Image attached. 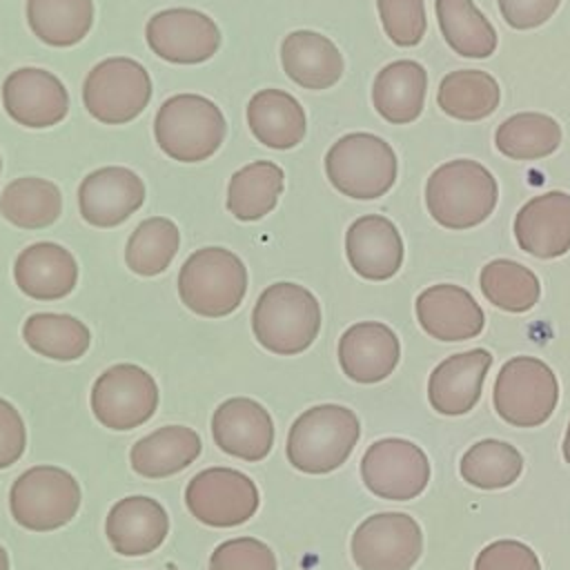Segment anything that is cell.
Instances as JSON below:
<instances>
[{"label": "cell", "mask_w": 570, "mask_h": 570, "mask_svg": "<svg viewBox=\"0 0 570 570\" xmlns=\"http://www.w3.org/2000/svg\"><path fill=\"white\" fill-rule=\"evenodd\" d=\"M499 187L488 167L472 158L439 165L425 183L430 216L448 229H470L497 207Z\"/></svg>", "instance_id": "cell-1"}, {"label": "cell", "mask_w": 570, "mask_h": 570, "mask_svg": "<svg viewBox=\"0 0 570 570\" xmlns=\"http://www.w3.org/2000/svg\"><path fill=\"white\" fill-rule=\"evenodd\" d=\"M252 332L272 354H301L321 332L318 298L298 283H274L258 294L252 309Z\"/></svg>", "instance_id": "cell-2"}, {"label": "cell", "mask_w": 570, "mask_h": 570, "mask_svg": "<svg viewBox=\"0 0 570 570\" xmlns=\"http://www.w3.org/2000/svg\"><path fill=\"white\" fill-rule=\"evenodd\" d=\"M361 436L358 416L336 403L305 410L287 432V461L305 474H327L341 468Z\"/></svg>", "instance_id": "cell-3"}, {"label": "cell", "mask_w": 570, "mask_h": 570, "mask_svg": "<svg viewBox=\"0 0 570 570\" xmlns=\"http://www.w3.org/2000/svg\"><path fill=\"white\" fill-rule=\"evenodd\" d=\"M227 122L216 102L198 94L167 98L154 120L158 147L174 160L200 163L218 151Z\"/></svg>", "instance_id": "cell-4"}, {"label": "cell", "mask_w": 570, "mask_h": 570, "mask_svg": "<svg viewBox=\"0 0 570 570\" xmlns=\"http://www.w3.org/2000/svg\"><path fill=\"white\" fill-rule=\"evenodd\" d=\"M245 263L225 247H200L187 256L178 272V296L198 316L220 318L245 298Z\"/></svg>", "instance_id": "cell-5"}, {"label": "cell", "mask_w": 570, "mask_h": 570, "mask_svg": "<svg viewBox=\"0 0 570 570\" xmlns=\"http://www.w3.org/2000/svg\"><path fill=\"white\" fill-rule=\"evenodd\" d=\"M325 174L341 194L374 200L387 194L396 180V154L387 140L374 134H345L325 154Z\"/></svg>", "instance_id": "cell-6"}, {"label": "cell", "mask_w": 570, "mask_h": 570, "mask_svg": "<svg viewBox=\"0 0 570 570\" xmlns=\"http://www.w3.org/2000/svg\"><path fill=\"white\" fill-rule=\"evenodd\" d=\"M80 501V483L58 465H33L9 490L13 521L31 532H51L67 525L78 514Z\"/></svg>", "instance_id": "cell-7"}, {"label": "cell", "mask_w": 570, "mask_h": 570, "mask_svg": "<svg viewBox=\"0 0 570 570\" xmlns=\"http://www.w3.org/2000/svg\"><path fill=\"white\" fill-rule=\"evenodd\" d=\"M497 414L517 428L546 423L559 401V383L548 363L534 356H514L497 374L492 392Z\"/></svg>", "instance_id": "cell-8"}, {"label": "cell", "mask_w": 570, "mask_h": 570, "mask_svg": "<svg viewBox=\"0 0 570 570\" xmlns=\"http://www.w3.org/2000/svg\"><path fill=\"white\" fill-rule=\"evenodd\" d=\"M151 100L147 69L127 56L98 62L82 82V105L105 125H122L145 111Z\"/></svg>", "instance_id": "cell-9"}, {"label": "cell", "mask_w": 570, "mask_h": 570, "mask_svg": "<svg viewBox=\"0 0 570 570\" xmlns=\"http://www.w3.org/2000/svg\"><path fill=\"white\" fill-rule=\"evenodd\" d=\"M158 407L154 376L134 363L107 367L91 387V412L109 430L127 432L147 423Z\"/></svg>", "instance_id": "cell-10"}, {"label": "cell", "mask_w": 570, "mask_h": 570, "mask_svg": "<svg viewBox=\"0 0 570 570\" xmlns=\"http://www.w3.org/2000/svg\"><path fill=\"white\" fill-rule=\"evenodd\" d=\"M185 505L205 525L234 528L256 514L261 494L256 483L240 470L207 468L189 479Z\"/></svg>", "instance_id": "cell-11"}, {"label": "cell", "mask_w": 570, "mask_h": 570, "mask_svg": "<svg viewBox=\"0 0 570 570\" xmlns=\"http://www.w3.org/2000/svg\"><path fill=\"white\" fill-rule=\"evenodd\" d=\"M350 550L361 570H410L423 552V532L405 512H376L356 525Z\"/></svg>", "instance_id": "cell-12"}, {"label": "cell", "mask_w": 570, "mask_h": 570, "mask_svg": "<svg viewBox=\"0 0 570 570\" xmlns=\"http://www.w3.org/2000/svg\"><path fill=\"white\" fill-rule=\"evenodd\" d=\"M361 479L365 488L381 499L410 501L428 488L430 461L425 452L407 439H381L365 450Z\"/></svg>", "instance_id": "cell-13"}, {"label": "cell", "mask_w": 570, "mask_h": 570, "mask_svg": "<svg viewBox=\"0 0 570 570\" xmlns=\"http://www.w3.org/2000/svg\"><path fill=\"white\" fill-rule=\"evenodd\" d=\"M149 49L174 65H198L209 60L220 47V29L196 9H165L149 18L145 27Z\"/></svg>", "instance_id": "cell-14"}, {"label": "cell", "mask_w": 570, "mask_h": 570, "mask_svg": "<svg viewBox=\"0 0 570 570\" xmlns=\"http://www.w3.org/2000/svg\"><path fill=\"white\" fill-rule=\"evenodd\" d=\"M2 105L11 120L31 129L58 125L69 111V94L58 76L40 67L11 71L2 82Z\"/></svg>", "instance_id": "cell-15"}, {"label": "cell", "mask_w": 570, "mask_h": 570, "mask_svg": "<svg viewBox=\"0 0 570 570\" xmlns=\"http://www.w3.org/2000/svg\"><path fill=\"white\" fill-rule=\"evenodd\" d=\"M145 203V183L127 167H102L87 174L78 187L80 216L94 227H116Z\"/></svg>", "instance_id": "cell-16"}, {"label": "cell", "mask_w": 570, "mask_h": 570, "mask_svg": "<svg viewBox=\"0 0 570 570\" xmlns=\"http://www.w3.org/2000/svg\"><path fill=\"white\" fill-rule=\"evenodd\" d=\"M212 436L223 452L256 463L272 452L274 421L258 401L234 396L214 410Z\"/></svg>", "instance_id": "cell-17"}, {"label": "cell", "mask_w": 570, "mask_h": 570, "mask_svg": "<svg viewBox=\"0 0 570 570\" xmlns=\"http://www.w3.org/2000/svg\"><path fill=\"white\" fill-rule=\"evenodd\" d=\"M416 318L421 327L436 341H468L481 334L485 314L474 296L454 283L425 287L416 296Z\"/></svg>", "instance_id": "cell-18"}, {"label": "cell", "mask_w": 570, "mask_h": 570, "mask_svg": "<svg viewBox=\"0 0 570 570\" xmlns=\"http://www.w3.org/2000/svg\"><path fill=\"white\" fill-rule=\"evenodd\" d=\"M401 358V343L392 327L379 321L350 325L338 338V365L354 383H379L387 379Z\"/></svg>", "instance_id": "cell-19"}, {"label": "cell", "mask_w": 570, "mask_h": 570, "mask_svg": "<svg viewBox=\"0 0 570 570\" xmlns=\"http://www.w3.org/2000/svg\"><path fill=\"white\" fill-rule=\"evenodd\" d=\"M492 354L483 347L459 352L441 361L428 381V401L432 410L445 416L468 414L481 399Z\"/></svg>", "instance_id": "cell-20"}, {"label": "cell", "mask_w": 570, "mask_h": 570, "mask_svg": "<svg viewBox=\"0 0 570 570\" xmlns=\"http://www.w3.org/2000/svg\"><path fill=\"white\" fill-rule=\"evenodd\" d=\"M350 267L365 281H387L403 263V238L396 225L381 214L356 218L345 234Z\"/></svg>", "instance_id": "cell-21"}, {"label": "cell", "mask_w": 570, "mask_h": 570, "mask_svg": "<svg viewBox=\"0 0 570 570\" xmlns=\"http://www.w3.org/2000/svg\"><path fill=\"white\" fill-rule=\"evenodd\" d=\"M105 534L122 557H145L163 546L169 534V514L145 494L116 501L105 519Z\"/></svg>", "instance_id": "cell-22"}, {"label": "cell", "mask_w": 570, "mask_h": 570, "mask_svg": "<svg viewBox=\"0 0 570 570\" xmlns=\"http://www.w3.org/2000/svg\"><path fill=\"white\" fill-rule=\"evenodd\" d=\"M517 245L534 258H559L570 249V194L530 198L514 218Z\"/></svg>", "instance_id": "cell-23"}, {"label": "cell", "mask_w": 570, "mask_h": 570, "mask_svg": "<svg viewBox=\"0 0 570 570\" xmlns=\"http://www.w3.org/2000/svg\"><path fill=\"white\" fill-rule=\"evenodd\" d=\"M13 278L22 294L36 301H58L73 292L78 283V263L62 245L40 240L18 254Z\"/></svg>", "instance_id": "cell-24"}, {"label": "cell", "mask_w": 570, "mask_h": 570, "mask_svg": "<svg viewBox=\"0 0 570 570\" xmlns=\"http://www.w3.org/2000/svg\"><path fill=\"white\" fill-rule=\"evenodd\" d=\"M285 73L305 89H330L343 76L345 62L338 47L323 33L298 29L281 45Z\"/></svg>", "instance_id": "cell-25"}, {"label": "cell", "mask_w": 570, "mask_h": 570, "mask_svg": "<svg viewBox=\"0 0 570 570\" xmlns=\"http://www.w3.org/2000/svg\"><path fill=\"white\" fill-rule=\"evenodd\" d=\"M247 125L254 138L269 149H292L307 131L303 105L283 89H261L247 102Z\"/></svg>", "instance_id": "cell-26"}, {"label": "cell", "mask_w": 570, "mask_h": 570, "mask_svg": "<svg viewBox=\"0 0 570 570\" xmlns=\"http://www.w3.org/2000/svg\"><path fill=\"white\" fill-rule=\"evenodd\" d=\"M428 71L416 60L385 65L372 85V105L392 125L414 122L425 105Z\"/></svg>", "instance_id": "cell-27"}, {"label": "cell", "mask_w": 570, "mask_h": 570, "mask_svg": "<svg viewBox=\"0 0 570 570\" xmlns=\"http://www.w3.org/2000/svg\"><path fill=\"white\" fill-rule=\"evenodd\" d=\"M200 436L187 425H163L138 439L129 452L136 474L145 479H165L183 472L200 454Z\"/></svg>", "instance_id": "cell-28"}, {"label": "cell", "mask_w": 570, "mask_h": 570, "mask_svg": "<svg viewBox=\"0 0 570 570\" xmlns=\"http://www.w3.org/2000/svg\"><path fill=\"white\" fill-rule=\"evenodd\" d=\"M285 174L272 160H254L232 174L227 187V209L240 223L267 216L283 194Z\"/></svg>", "instance_id": "cell-29"}, {"label": "cell", "mask_w": 570, "mask_h": 570, "mask_svg": "<svg viewBox=\"0 0 570 570\" xmlns=\"http://www.w3.org/2000/svg\"><path fill=\"white\" fill-rule=\"evenodd\" d=\"M441 111L456 120H483L501 102V89L494 76L481 69H459L443 76L436 91Z\"/></svg>", "instance_id": "cell-30"}, {"label": "cell", "mask_w": 570, "mask_h": 570, "mask_svg": "<svg viewBox=\"0 0 570 570\" xmlns=\"http://www.w3.org/2000/svg\"><path fill=\"white\" fill-rule=\"evenodd\" d=\"M62 212V194L56 183L38 176L11 180L0 194V214L16 227L42 229Z\"/></svg>", "instance_id": "cell-31"}, {"label": "cell", "mask_w": 570, "mask_h": 570, "mask_svg": "<svg viewBox=\"0 0 570 570\" xmlns=\"http://www.w3.org/2000/svg\"><path fill=\"white\" fill-rule=\"evenodd\" d=\"M27 22L49 47L78 45L94 24V0H27Z\"/></svg>", "instance_id": "cell-32"}, {"label": "cell", "mask_w": 570, "mask_h": 570, "mask_svg": "<svg viewBox=\"0 0 570 570\" xmlns=\"http://www.w3.org/2000/svg\"><path fill=\"white\" fill-rule=\"evenodd\" d=\"M441 33L463 58H488L497 51V31L472 0L434 2Z\"/></svg>", "instance_id": "cell-33"}, {"label": "cell", "mask_w": 570, "mask_h": 570, "mask_svg": "<svg viewBox=\"0 0 570 570\" xmlns=\"http://www.w3.org/2000/svg\"><path fill=\"white\" fill-rule=\"evenodd\" d=\"M24 343L40 356L53 361H78L91 343L89 327L71 314L38 312L22 325Z\"/></svg>", "instance_id": "cell-34"}, {"label": "cell", "mask_w": 570, "mask_h": 570, "mask_svg": "<svg viewBox=\"0 0 570 570\" xmlns=\"http://www.w3.org/2000/svg\"><path fill=\"white\" fill-rule=\"evenodd\" d=\"M494 145L512 160L546 158L561 145V127L552 116L546 114H514L497 127Z\"/></svg>", "instance_id": "cell-35"}, {"label": "cell", "mask_w": 570, "mask_h": 570, "mask_svg": "<svg viewBox=\"0 0 570 570\" xmlns=\"http://www.w3.org/2000/svg\"><path fill=\"white\" fill-rule=\"evenodd\" d=\"M479 287L494 307L512 314L532 309L541 296V283L534 272L508 258L485 263L479 274Z\"/></svg>", "instance_id": "cell-36"}, {"label": "cell", "mask_w": 570, "mask_h": 570, "mask_svg": "<svg viewBox=\"0 0 570 570\" xmlns=\"http://www.w3.org/2000/svg\"><path fill=\"white\" fill-rule=\"evenodd\" d=\"M459 472L463 481L481 490H501L512 485L523 472L521 452L499 439H483L461 456Z\"/></svg>", "instance_id": "cell-37"}, {"label": "cell", "mask_w": 570, "mask_h": 570, "mask_svg": "<svg viewBox=\"0 0 570 570\" xmlns=\"http://www.w3.org/2000/svg\"><path fill=\"white\" fill-rule=\"evenodd\" d=\"M180 245V232L174 220L151 216L138 223L125 247V263L138 276L163 274Z\"/></svg>", "instance_id": "cell-38"}, {"label": "cell", "mask_w": 570, "mask_h": 570, "mask_svg": "<svg viewBox=\"0 0 570 570\" xmlns=\"http://www.w3.org/2000/svg\"><path fill=\"white\" fill-rule=\"evenodd\" d=\"M385 36L399 47H414L428 29L423 0H376Z\"/></svg>", "instance_id": "cell-39"}, {"label": "cell", "mask_w": 570, "mask_h": 570, "mask_svg": "<svg viewBox=\"0 0 570 570\" xmlns=\"http://www.w3.org/2000/svg\"><path fill=\"white\" fill-rule=\"evenodd\" d=\"M272 548L254 537L227 539L209 557V570H276Z\"/></svg>", "instance_id": "cell-40"}, {"label": "cell", "mask_w": 570, "mask_h": 570, "mask_svg": "<svg viewBox=\"0 0 570 570\" xmlns=\"http://www.w3.org/2000/svg\"><path fill=\"white\" fill-rule=\"evenodd\" d=\"M474 570H541V563L530 546L514 539H499L476 554Z\"/></svg>", "instance_id": "cell-41"}, {"label": "cell", "mask_w": 570, "mask_h": 570, "mask_svg": "<svg viewBox=\"0 0 570 570\" xmlns=\"http://www.w3.org/2000/svg\"><path fill=\"white\" fill-rule=\"evenodd\" d=\"M27 448V428L13 403L0 396V470L13 465Z\"/></svg>", "instance_id": "cell-42"}, {"label": "cell", "mask_w": 570, "mask_h": 570, "mask_svg": "<svg viewBox=\"0 0 570 570\" xmlns=\"http://www.w3.org/2000/svg\"><path fill=\"white\" fill-rule=\"evenodd\" d=\"M503 20L519 31L541 27L559 9L561 0H497Z\"/></svg>", "instance_id": "cell-43"}, {"label": "cell", "mask_w": 570, "mask_h": 570, "mask_svg": "<svg viewBox=\"0 0 570 570\" xmlns=\"http://www.w3.org/2000/svg\"><path fill=\"white\" fill-rule=\"evenodd\" d=\"M563 459L570 463V423H568V430H566V436H563Z\"/></svg>", "instance_id": "cell-44"}, {"label": "cell", "mask_w": 570, "mask_h": 570, "mask_svg": "<svg viewBox=\"0 0 570 570\" xmlns=\"http://www.w3.org/2000/svg\"><path fill=\"white\" fill-rule=\"evenodd\" d=\"M0 570H9V554L2 546H0Z\"/></svg>", "instance_id": "cell-45"}, {"label": "cell", "mask_w": 570, "mask_h": 570, "mask_svg": "<svg viewBox=\"0 0 570 570\" xmlns=\"http://www.w3.org/2000/svg\"><path fill=\"white\" fill-rule=\"evenodd\" d=\"M167 570H178V568H176V563H167Z\"/></svg>", "instance_id": "cell-46"}, {"label": "cell", "mask_w": 570, "mask_h": 570, "mask_svg": "<svg viewBox=\"0 0 570 570\" xmlns=\"http://www.w3.org/2000/svg\"><path fill=\"white\" fill-rule=\"evenodd\" d=\"M0 171H2V158H0Z\"/></svg>", "instance_id": "cell-47"}]
</instances>
